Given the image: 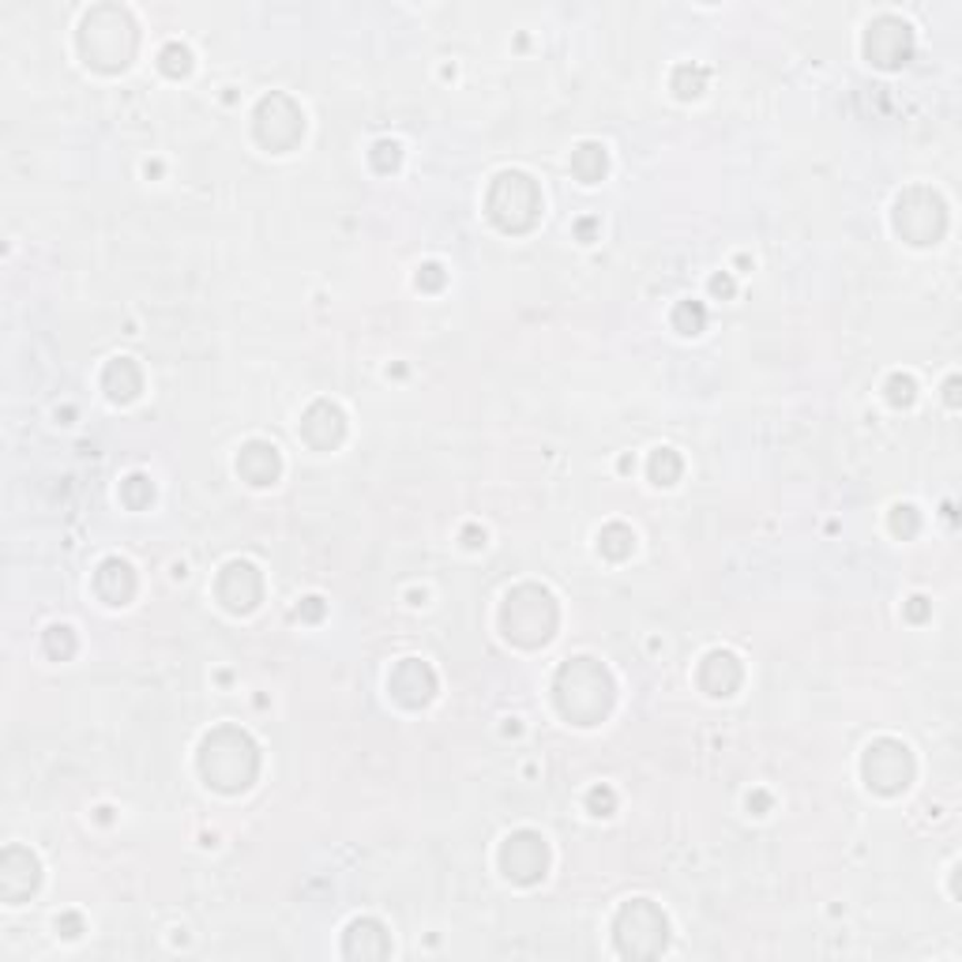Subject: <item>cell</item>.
<instances>
[{
    "label": "cell",
    "mask_w": 962,
    "mask_h": 962,
    "mask_svg": "<svg viewBox=\"0 0 962 962\" xmlns=\"http://www.w3.org/2000/svg\"><path fill=\"white\" fill-rule=\"evenodd\" d=\"M703 320H707V313H703V305H696V301H685V305H677V313H674L677 332H685V335L703 332Z\"/></svg>",
    "instance_id": "obj_24"
},
{
    "label": "cell",
    "mask_w": 962,
    "mask_h": 962,
    "mask_svg": "<svg viewBox=\"0 0 962 962\" xmlns=\"http://www.w3.org/2000/svg\"><path fill=\"white\" fill-rule=\"evenodd\" d=\"M650 478H655L658 485H674L680 478V459H677L674 448L655 452V459H650Z\"/></svg>",
    "instance_id": "obj_23"
},
{
    "label": "cell",
    "mask_w": 962,
    "mask_h": 962,
    "mask_svg": "<svg viewBox=\"0 0 962 962\" xmlns=\"http://www.w3.org/2000/svg\"><path fill=\"white\" fill-rule=\"evenodd\" d=\"M102 387L110 392V398H117V403H129V398L140 395L143 387V373L135 368V362H129V357H117V362L105 365L102 373Z\"/></svg>",
    "instance_id": "obj_20"
},
{
    "label": "cell",
    "mask_w": 962,
    "mask_h": 962,
    "mask_svg": "<svg viewBox=\"0 0 962 962\" xmlns=\"http://www.w3.org/2000/svg\"><path fill=\"white\" fill-rule=\"evenodd\" d=\"M215 590L230 614H252L260 606V598H264V576L249 560H233V565L222 568Z\"/></svg>",
    "instance_id": "obj_11"
},
{
    "label": "cell",
    "mask_w": 962,
    "mask_h": 962,
    "mask_svg": "<svg viewBox=\"0 0 962 962\" xmlns=\"http://www.w3.org/2000/svg\"><path fill=\"white\" fill-rule=\"evenodd\" d=\"M305 135V117L286 94H271L256 110V140L271 151H290Z\"/></svg>",
    "instance_id": "obj_9"
},
{
    "label": "cell",
    "mask_w": 962,
    "mask_h": 962,
    "mask_svg": "<svg viewBox=\"0 0 962 962\" xmlns=\"http://www.w3.org/2000/svg\"><path fill=\"white\" fill-rule=\"evenodd\" d=\"M45 650H50L53 658H72V655H75V636H72V628L57 625V628L45 631Z\"/></svg>",
    "instance_id": "obj_25"
},
{
    "label": "cell",
    "mask_w": 962,
    "mask_h": 962,
    "mask_svg": "<svg viewBox=\"0 0 962 962\" xmlns=\"http://www.w3.org/2000/svg\"><path fill=\"white\" fill-rule=\"evenodd\" d=\"M343 433H346V417L332 403H313L308 414L301 417V436L320 452H332L335 444L343 441Z\"/></svg>",
    "instance_id": "obj_15"
},
{
    "label": "cell",
    "mask_w": 962,
    "mask_h": 962,
    "mask_svg": "<svg viewBox=\"0 0 962 962\" xmlns=\"http://www.w3.org/2000/svg\"><path fill=\"white\" fill-rule=\"evenodd\" d=\"M192 68V53L184 45H166L162 50V72L166 75H184Z\"/></svg>",
    "instance_id": "obj_26"
},
{
    "label": "cell",
    "mask_w": 962,
    "mask_h": 962,
    "mask_svg": "<svg viewBox=\"0 0 962 962\" xmlns=\"http://www.w3.org/2000/svg\"><path fill=\"white\" fill-rule=\"evenodd\" d=\"M200 771L222 793L249 790L260 771L256 741L245 730H237V726H219L215 733H207V741L200 748Z\"/></svg>",
    "instance_id": "obj_2"
},
{
    "label": "cell",
    "mask_w": 962,
    "mask_h": 962,
    "mask_svg": "<svg viewBox=\"0 0 962 962\" xmlns=\"http://www.w3.org/2000/svg\"><path fill=\"white\" fill-rule=\"evenodd\" d=\"M910 27L899 23V19H880L877 27L864 38V53L869 61H877L880 68H895V64H907L910 57Z\"/></svg>",
    "instance_id": "obj_13"
},
{
    "label": "cell",
    "mask_w": 962,
    "mask_h": 962,
    "mask_svg": "<svg viewBox=\"0 0 962 962\" xmlns=\"http://www.w3.org/2000/svg\"><path fill=\"white\" fill-rule=\"evenodd\" d=\"M373 162H376V170H381V173L395 170L398 166V148H395V143H376Z\"/></svg>",
    "instance_id": "obj_28"
},
{
    "label": "cell",
    "mask_w": 962,
    "mask_h": 962,
    "mask_svg": "<svg viewBox=\"0 0 962 962\" xmlns=\"http://www.w3.org/2000/svg\"><path fill=\"white\" fill-rule=\"evenodd\" d=\"M417 283H425V286H441V283H444L441 267H436V264H429V267H425V275H417Z\"/></svg>",
    "instance_id": "obj_31"
},
{
    "label": "cell",
    "mask_w": 962,
    "mask_h": 962,
    "mask_svg": "<svg viewBox=\"0 0 962 962\" xmlns=\"http://www.w3.org/2000/svg\"><path fill=\"white\" fill-rule=\"evenodd\" d=\"M553 692H557L560 715L571 718L576 726L601 722L617 699L614 677H609V669L595 662V658H571L568 666H560Z\"/></svg>",
    "instance_id": "obj_1"
},
{
    "label": "cell",
    "mask_w": 962,
    "mask_h": 962,
    "mask_svg": "<svg viewBox=\"0 0 962 962\" xmlns=\"http://www.w3.org/2000/svg\"><path fill=\"white\" fill-rule=\"evenodd\" d=\"M94 587H99V595L110 601V606H124V601L135 595V571H132V565H124V560L113 557L99 568Z\"/></svg>",
    "instance_id": "obj_19"
},
{
    "label": "cell",
    "mask_w": 962,
    "mask_h": 962,
    "mask_svg": "<svg viewBox=\"0 0 962 962\" xmlns=\"http://www.w3.org/2000/svg\"><path fill=\"white\" fill-rule=\"evenodd\" d=\"M944 203H940L936 192L929 189H910L907 196L899 200L895 207V226L902 237H910L913 245H929L944 233Z\"/></svg>",
    "instance_id": "obj_7"
},
{
    "label": "cell",
    "mask_w": 962,
    "mask_h": 962,
    "mask_svg": "<svg viewBox=\"0 0 962 962\" xmlns=\"http://www.w3.org/2000/svg\"><path fill=\"white\" fill-rule=\"evenodd\" d=\"M913 779V756L907 745L883 737L864 752V782L877 793H899L907 790Z\"/></svg>",
    "instance_id": "obj_8"
},
{
    "label": "cell",
    "mask_w": 962,
    "mask_h": 962,
    "mask_svg": "<svg viewBox=\"0 0 962 962\" xmlns=\"http://www.w3.org/2000/svg\"><path fill=\"white\" fill-rule=\"evenodd\" d=\"M711 286H715V294H733V283H730V279H715Z\"/></svg>",
    "instance_id": "obj_33"
},
{
    "label": "cell",
    "mask_w": 962,
    "mask_h": 962,
    "mask_svg": "<svg viewBox=\"0 0 962 962\" xmlns=\"http://www.w3.org/2000/svg\"><path fill=\"white\" fill-rule=\"evenodd\" d=\"M279 470H283V459H279L275 444L252 441V444H245V452L237 455V474L249 485H271L279 478Z\"/></svg>",
    "instance_id": "obj_16"
},
{
    "label": "cell",
    "mask_w": 962,
    "mask_h": 962,
    "mask_svg": "<svg viewBox=\"0 0 962 962\" xmlns=\"http://www.w3.org/2000/svg\"><path fill=\"white\" fill-rule=\"evenodd\" d=\"M571 170H576L579 181H598L601 173H606V151L598 148V143H583V148L571 154Z\"/></svg>",
    "instance_id": "obj_21"
},
{
    "label": "cell",
    "mask_w": 962,
    "mask_h": 962,
    "mask_svg": "<svg viewBox=\"0 0 962 962\" xmlns=\"http://www.w3.org/2000/svg\"><path fill=\"white\" fill-rule=\"evenodd\" d=\"M631 530L628 527H620V523H614V527H606L598 534V549L606 553V557H614V560H625L628 553H631Z\"/></svg>",
    "instance_id": "obj_22"
},
{
    "label": "cell",
    "mask_w": 962,
    "mask_h": 962,
    "mask_svg": "<svg viewBox=\"0 0 962 962\" xmlns=\"http://www.w3.org/2000/svg\"><path fill=\"white\" fill-rule=\"evenodd\" d=\"M485 211L489 219L497 222L504 233H523L538 222L541 211V192L527 173H500L489 189V200H485Z\"/></svg>",
    "instance_id": "obj_6"
},
{
    "label": "cell",
    "mask_w": 962,
    "mask_h": 962,
    "mask_svg": "<svg viewBox=\"0 0 962 962\" xmlns=\"http://www.w3.org/2000/svg\"><path fill=\"white\" fill-rule=\"evenodd\" d=\"M57 929H68L64 936H80V918H64V921H57Z\"/></svg>",
    "instance_id": "obj_32"
},
{
    "label": "cell",
    "mask_w": 962,
    "mask_h": 962,
    "mask_svg": "<svg viewBox=\"0 0 962 962\" xmlns=\"http://www.w3.org/2000/svg\"><path fill=\"white\" fill-rule=\"evenodd\" d=\"M387 688H392V696L403 707H422V703H429L436 692V674L425 662H417V658H406V662H398L395 674L387 677Z\"/></svg>",
    "instance_id": "obj_14"
},
{
    "label": "cell",
    "mask_w": 962,
    "mask_h": 962,
    "mask_svg": "<svg viewBox=\"0 0 962 962\" xmlns=\"http://www.w3.org/2000/svg\"><path fill=\"white\" fill-rule=\"evenodd\" d=\"M500 869L512 883H538L549 869V847L541 834L515 831L500 847Z\"/></svg>",
    "instance_id": "obj_10"
},
{
    "label": "cell",
    "mask_w": 962,
    "mask_h": 962,
    "mask_svg": "<svg viewBox=\"0 0 962 962\" xmlns=\"http://www.w3.org/2000/svg\"><path fill=\"white\" fill-rule=\"evenodd\" d=\"M888 387H891V403H895V406L913 403V381H910V376H895Z\"/></svg>",
    "instance_id": "obj_29"
},
{
    "label": "cell",
    "mask_w": 962,
    "mask_h": 962,
    "mask_svg": "<svg viewBox=\"0 0 962 962\" xmlns=\"http://www.w3.org/2000/svg\"><path fill=\"white\" fill-rule=\"evenodd\" d=\"M392 944H387V932L381 921H354L346 929V940H343V955L346 959H384Z\"/></svg>",
    "instance_id": "obj_18"
},
{
    "label": "cell",
    "mask_w": 962,
    "mask_h": 962,
    "mask_svg": "<svg viewBox=\"0 0 962 962\" xmlns=\"http://www.w3.org/2000/svg\"><path fill=\"white\" fill-rule=\"evenodd\" d=\"M124 500L132 504V508H140V504L151 500V482L143 478V474H132L129 482H124Z\"/></svg>",
    "instance_id": "obj_27"
},
{
    "label": "cell",
    "mask_w": 962,
    "mask_h": 962,
    "mask_svg": "<svg viewBox=\"0 0 962 962\" xmlns=\"http://www.w3.org/2000/svg\"><path fill=\"white\" fill-rule=\"evenodd\" d=\"M590 809H595V816H609V809H614V790H590Z\"/></svg>",
    "instance_id": "obj_30"
},
{
    "label": "cell",
    "mask_w": 962,
    "mask_h": 962,
    "mask_svg": "<svg viewBox=\"0 0 962 962\" xmlns=\"http://www.w3.org/2000/svg\"><path fill=\"white\" fill-rule=\"evenodd\" d=\"M614 936H617V951L628 959H655L662 955L666 940H669V921L666 913L655 907L650 899H631L620 907L617 921H614Z\"/></svg>",
    "instance_id": "obj_5"
},
{
    "label": "cell",
    "mask_w": 962,
    "mask_h": 962,
    "mask_svg": "<svg viewBox=\"0 0 962 962\" xmlns=\"http://www.w3.org/2000/svg\"><path fill=\"white\" fill-rule=\"evenodd\" d=\"M308 617H320V598H308Z\"/></svg>",
    "instance_id": "obj_34"
},
{
    "label": "cell",
    "mask_w": 962,
    "mask_h": 962,
    "mask_svg": "<svg viewBox=\"0 0 962 962\" xmlns=\"http://www.w3.org/2000/svg\"><path fill=\"white\" fill-rule=\"evenodd\" d=\"M42 880L38 858L27 847H8L0 853V899L4 902H23Z\"/></svg>",
    "instance_id": "obj_12"
},
{
    "label": "cell",
    "mask_w": 962,
    "mask_h": 962,
    "mask_svg": "<svg viewBox=\"0 0 962 962\" xmlns=\"http://www.w3.org/2000/svg\"><path fill=\"white\" fill-rule=\"evenodd\" d=\"M80 50L87 64L102 68V72H117L132 61L135 53V27L124 8H94L83 19L80 31Z\"/></svg>",
    "instance_id": "obj_3"
},
{
    "label": "cell",
    "mask_w": 962,
    "mask_h": 962,
    "mask_svg": "<svg viewBox=\"0 0 962 962\" xmlns=\"http://www.w3.org/2000/svg\"><path fill=\"white\" fill-rule=\"evenodd\" d=\"M557 601L546 587H534V583H523L515 587L508 601H504V631L508 639H515L519 647H538L557 631Z\"/></svg>",
    "instance_id": "obj_4"
},
{
    "label": "cell",
    "mask_w": 962,
    "mask_h": 962,
    "mask_svg": "<svg viewBox=\"0 0 962 962\" xmlns=\"http://www.w3.org/2000/svg\"><path fill=\"white\" fill-rule=\"evenodd\" d=\"M741 677H745L741 662H737L730 650H715V655H707L703 666H699V685L711 696H733Z\"/></svg>",
    "instance_id": "obj_17"
}]
</instances>
